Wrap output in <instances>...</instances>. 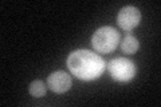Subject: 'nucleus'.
I'll return each mask as SVG.
<instances>
[{"label": "nucleus", "instance_id": "1", "mask_svg": "<svg viewBox=\"0 0 161 107\" xmlns=\"http://www.w3.org/2000/svg\"><path fill=\"white\" fill-rule=\"evenodd\" d=\"M67 67L71 75L82 80H94L105 71V60L98 54L89 50L73 51L67 58Z\"/></svg>", "mask_w": 161, "mask_h": 107}, {"label": "nucleus", "instance_id": "2", "mask_svg": "<svg viewBox=\"0 0 161 107\" xmlns=\"http://www.w3.org/2000/svg\"><path fill=\"white\" fill-rule=\"evenodd\" d=\"M119 34L110 25H103L98 28L92 36L93 48L99 54H110L118 47Z\"/></svg>", "mask_w": 161, "mask_h": 107}, {"label": "nucleus", "instance_id": "3", "mask_svg": "<svg viewBox=\"0 0 161 107\" xmlns=\"http://www.w3.org/2000/svg\"><path fill=\"white\" fill-rule=\"evenodd\" d=\"M110 76L117 82H129L137 74L136 64L126 58H115L112 59L108 64Z\"/></svg>", "mask_w": 161, "mask_h": 107}, {"label": "nucleus", "instance_id": "4", "mask_svg": "<svg viewBox=\"0 0 161 107\" xmlns=\"http://www.w3.org/2000/svg\"><path fill=\"white\" fill-rule=\"evenodd\" d=\"M141 22V12L137 7L128 6L124 7L117 15V24L119 28H122L124 31L130 32L134 29Z\"/></svg>", "mask_w": 161, "mask_h": 107}, {"label": "nucleus", "instance_id": "5", "mask_svg": "<svg viewBox=\"0 0 161 107\" xmlns=\"http://www.w3.org/2000/svg\"><path fill=\"white\" fill-rule=\"evenodd\" d=\"M47 86L55 94H64L71 88V78L64 71H55L48 75Z\"/></svg>", "mask_w": 161, "mask_h": 107}, {"label": "nucleus", "instance_id": "6", "mask_svg": "<svg viewBox=\"0 0 161 107\" xmlns=\"http://www.w3.org/2000/svg\"><path fill=\"white\" fill-rule=\"evenodd\" d=\"M138 48H140L138 39L136 36H133V35H126L122 42H121V50H122L125 54L133 55V54L137 52Z\"/></svg>", "mask_w": 161, "mask_h": 107}, {"label": "nucleus", "instance_id": "7", "mask_svg": "<svg viewBox=\"0 0 161 107\" xmlns=\"http://www.w3.org/2000/svg\"><path fill=\"white\" fill-rule=\"evenodd\" d=\"M28 91H30V95L34 96V98H42V96L46 95L47 87L43 80L36 79V80H34V82H31Z\"/></svg>", "mask_w": 161, "mask_h": 107}]
</instances>
